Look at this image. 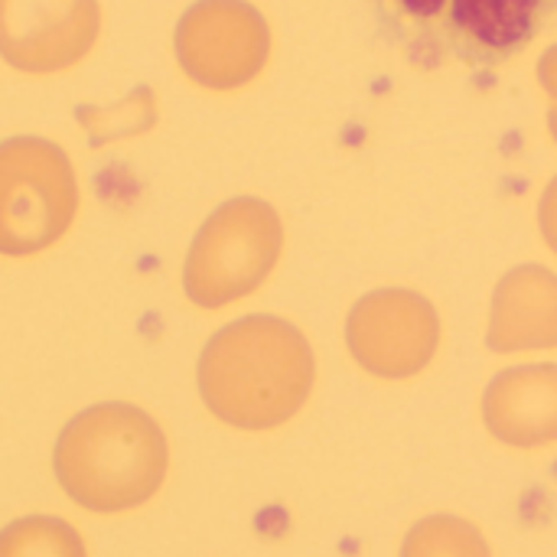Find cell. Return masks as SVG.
I'll use <instances>...</instances> for the list:
<instances>
[{
    "label": "cell",
    "instance_id": "obj_11",
    "mask_svg": "<svg viewBox=\"0 0 557 557\" xmlns=\"http://www.w3.org/2000/svg\"><path fill=\"white\" fill-rule=\"evenodd\" d=\"M401 557H493L486 535L460 516H428L401 542Z\"/></svg>",
    "mask_w": 557,
    "mask_h": 557
},
{
    "label": "cell",
    "instance_id": "obj_2",
    "mask_svg": "<svg viewBox=\"0 0 557 557\" xmlns=\"http://www.w3.org/2000/svg\"><path fill=\"white\" fill-rule=\"evenodd\" d=\"M166 473V441L137 408L101 405L78 414L59 437L55 476L91 512H124L147 503Z\"/></svg>",
    "mask_w": 557,
    "mask_h": 557
},
{
    "label": "cell",
    "instance_id": "obj_5",
    "mask_svg": "<svg viewBox=\"0 0 557 557\" xmlns=\"http://www.w3.org/2000/svg\"><path fill=\"white\" fill-rule=\"evenodd\" d=\"M281 219L268 202H225L196 235L186 261V294L199 307H222L251 294L281 255Z\"/></svg>",
    "mask_w": 557,
    "mask_h": 557
},
{
    "label": "cell",
    "instance_id": "obj_3",
    "mask_svg": "<svg viewBox=\"0 0 557 557\" xmlns=\"http://www.w3.org/2000/svg\"><path fill=\"white\" fill-rule=\"evenodd\" d=\"M408 46L431 62L496 65L557 20V0H382Z\"/></svg>",
    "mask_w": 557,
    "mask_h": 557
},
{
    "label": "cell",
    "instance_id": "obj_10",
    "mask_svg": "<svg viewBox=\"0 0 557 557\" xmlns=\"http://www.w3.org/2000/svg\"><path fill=\"white\" fill-rule=\"evenodd\" d=\"M486 343L493 352L519 356L557 346V274L542 264L509 271L490 307Z\"/></svg>",
    "mask_w": 557,
    "mask_h": 557
},
{
    "label": "cell",
    "instance_id": "obj_6",
    "mask_svg": "<svg viewBox=\"0 0 557 557\" xmlns=\"http://www.w3.org/2000/svg\"><path fill=\"white\" fill-rule=\"evenodd\" d=\"M268 49V23L245 0H199L176 26V59L202 88H242L264 69Z\"/></svg>",
    "mask_w": 557,
    "mask_h": 557
},
{
    "label": "cell",
    "instance_id": "obj_12",
    "mask_svg": "<svg viewBox=\"0 0 557 557\" xmlns=\"http://www.w3.org/2000/svg\"><path fill=\"white\" fill-rule=\"evenodd\" d=\"M0 557H85V548L65 522L36 516L0 532Z\"/></svg>",
    "mask_w": 557,
    "mask_h": 557
},
{
    "label": "cell",
    "instance_id": "obj_7",
    "mask_svg": "<svg viewBox=\"0 0 557 557\" xmlns=\"http://www.w3.org/2000/svg\"><path fill=\"white\" fill-rule=\"evenodd\" d=\"M346 343L366 372L379 379H411L437 356L441 320L424 294L385 287L352 307Z\"/></svg>",
    "mask_w": 557,
    "mask_h": 557
},
{
    "label": "cell",
    "instance_id": "obj_13",
    "mask_svg": "<svg viewBox=\"0 0 557 557\" xmlns=\"http://www.w3.org/2000/svg\"><path fill=\"white\" fill-rule=\"evenodd\" d=\"M539 225H542V235H545L548 248L557 255V176L548 183V189H545V196H542Z\"/></svg>",
    "mask_w": 557,
    "mask_h": 557
},
{
    "label": "cell",
    "instance_id": "obj_8",
    "mask_svg": "<svg viewBox=\"0 0 557 557\" xmlns=\"http://www.w3.org/2000/svg\"><path fill=\"white\" fill-rule=\"evenodd\" d=\"M98 29V0H0V55L29 75L62 72L85 59Z\"/></svg>",
    "mask_w": 557,
    "mask_h": 557
},
{
    "label": "cell",
    "instance_id": "obj_1",
    "mask_svg": "<svg viewBox=\"0 0 557 557\" xmlns=\"http://www.w3.org/2000/svg\"><path fill=\"white\" fill-rule=\"evenodd\" d=\"M199 385L225 424L268 431L304 408L313 388V352L290 323L251 317L206 346Z\"/></svg>",
    "mask_w": 557,
    "mask_h": 557
},
{
    "label": "cell",
    "instance_id": "obj_14",
    "mask_svg": "<svg viewBox=\"0 0 557 557\" xmlns=\"http://www.w3.org/2000/svg\"><path fill=\"white\" fill-rule=\"evenodd\" d=\"M539 78H542L545 91H548V95H552V101H555V134H557V46H552V49L542 55Z\"/></svg>",
    "mask_w": 557,
    "mask_h": 557
},
{
    "label": "cell",
    "instance_id": "obj_4",
    "mask_svg": "<svg viewBox=\"0 0 557 557\" xmlns=\"http://www.w3.org/2000/svg\"><path fill=\"white\" fill-rule=\"evenodd\" d=\"M78 186L62 147L42 137L0 144V255L23 258L65 235Z\"/></svg>",
    "mask_w": 557,
    "mask_h": 557
},
{
    "label": "cell",
    "instance_id": "obj_9",
    "mask_svg": "<svg viewBox=\"0 0 557 557\" xmlns=\"http://www.w3.org/2000/svg\"><path fill=\"white\" fill-rule=\"evenodd\" d=\"M483 424L516 450L557 444V362H525L499 372L483 395Z\"/></svg>",
    "mask_w": 557,
    "mask_h": 557
}]
</instances>
